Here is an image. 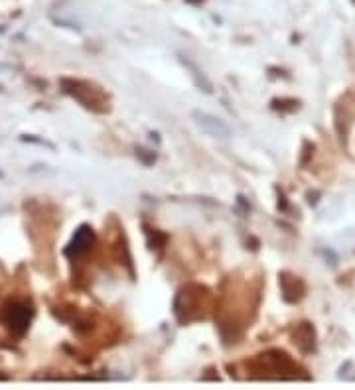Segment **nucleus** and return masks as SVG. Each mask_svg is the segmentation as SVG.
<instances>
[{
  "instance_id": "f257e3e1",
  "label": "nucleus",
  "mask_w": 355,
  "mask_h": 390,
  "mask_svg": "<svg viewBox=\"0 0 355 390\" xmlns=\"http://www.w3.org/2000/svg\"><path fill=\"white\" fill-rule=\"evenodd\" d=\"M192 119H194L196 126L200 128L203 135L211 136V138H219V140H227L231 136V128L219 117H214V115L203 113V111H194Z\"/></svg>"
},
{
  "instance_id": "f03ea898",
  "label": "nucleus",
  "mask_w": 355,
  "mask_h": 390,
  "mask_svg": "<svg viewBox=\"0 0 355 390\" xmlns=\"http://www.w3.org/2000/svg\"><path fill=\"white\" fill-rule=\"evenodd\" d=\"M2 319H4V323L12 331H16V333H24V331L28 330V325H30L32 310L26 303L12 301V303H8V306L2 310Z\"/></svg>"
},
{
  "instance_id": "7ed1b4c3",
  "label": "nucleus",
  "mask_w": 355,
  "mask_h": 390,
  "mask_svg": "<svg viewBox=\"0 0 355 390\" xmlns=\"http://www.w3.org/2000/svg\"><path fill=\"white\" fill-rule=\"evenodd\" d=\"M93 242V231L89 229V227H81L78 233H76V237H73V240L69 242V249H67V255H83L89 246H91Z\"/></svg>"
}]
</instances>
